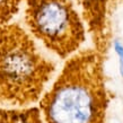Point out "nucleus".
Returning <instances> with one entry per match:
<instances>
[{
    "instance_id": "nucleus-1",
    "label": "nucleus",
    "mask_w": 123,
    "mask_h": 123,
    "mask_svg": "<svg viewBox=\"0 0 123 123\" xmlns=\"http://www.w3.org/2000/svg\"><path fill=\"white\" fill-rule=\"evenodd\" d=\"M110 102L105 55L92 48L64 61L37 106L44 123H107Z\"/></svg>"
},
{
    "instance_id": "nucleus-2",
    "label": "nucleus",
    "mask_w": 123,
    "mask_h": 123,
    "mask_svg": "<svg viewBox=\"0 0 123 123\" xmlns=\"http://www.w3.org/2000/svg\"><path fill=\"white\" fill-rule=\"evenodd\" d=\"M55 74L56 63L26 28L0 26V108L38 104Z\"/></svg>"
},
{
    "instance_id": "nucleus-7",
    "label": "nucleus",
    "mask_w": 123,
    "mask_h": 123,
    "mask_svg": "<svg viewBox=\"0 0 123 123\" xmlns=\"http://www.w3.org/2000/svg\"><path fill=\"white\" fill-rule=\"evenodd\" d=\"M114 52L119 58V72L120 76L123 78V43L120 40H114L112 42Z\"/></svg>"
},
{
    "instance_id": "nucleus-6",
    "label": "nucleus",
    "mask_w": 123,
    "mask_h": 123,
    "mask_svg": "<svg viewBox=\"0 0 123 123\" xmlns=\"http://www.w3.org/2000/svg\"><path fill=\"white\" fill-rule=\"evenodd\" d=\"M23 0H0V26L7 25L18 12Z\"/></svg>"
},
{
    "instance_id": "nucleus-3",
    "label": "nucleus",
    "mask_w": 123,
    "mask_h": 123,
    "mask_svg": "<svg viewBox=\"0 0 123 123\" xmlns=\"http://www.w3.org/2000/svg\"><path fill=\"white\" fill-rule=\"evenodd\" d=\"M26 30L55 56L66 60L84 49L87 27L72 0H25Z\"/></svg>"
},
{
    "instance_id": "nucleus-4",
    "label": "nucleus",
    "mask_w": 123,
    "mask_h": 123,
    "mask_svg": "<svg viewBox=\"0 0 123 123\" xmlns=\"http://www.w3.org/2000/svg\"><path fill=\"white\" fill-rule=\"evenodd\" d=\"M86 24L94 48L104 54L111 44V32L108 25V10L111 0H72Z\"/></svg>"
},
{
    "instance_id": "nucleus-5",
    "label": "nucleus",
    "mask_w": 123,
    "mask_h": 123,
    "mask_svg": "<svg viewBox=\"0 0 123 123\" xmlns=\"http://www.w3.org/2000/svg\"><path fill=\"white\" fill-rule=\"evenodd\" d=\"M0 123H44L38 106L0 108Z\"/></svg>"
}]
</instances>
